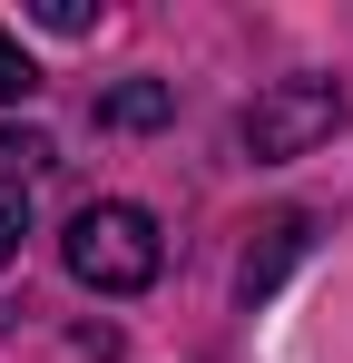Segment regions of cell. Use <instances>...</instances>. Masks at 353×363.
<instances>
[{
  "mask_svg": "<svg viewBox=\"0 0 353 363\" xmlns=\"http://www.w3.org/2000/svg\"><path fill=\"white\" fill-rule=\"evenodd\" d=\"M30 89H40V69H30V50L0 30V108H10V99H30Z\"/></svg>",
  "mask_w": 353,
  "mask_h": 363,
  "instance_id": "5b68a950",
  "label": "cell"
},
{
  "mask_svg": "<svg viewBox=\"0 0 353 363\" xmlns=\"http://www.w3.org/2000/svg\"><path fill=\"white\" fill-rule=\"evenodd\" d=\"M0 157H10V167H50L59 147L40 138V128H0Z\"/></svg>",
  "mask_w": 353,
  "mask_h": 363,
  "instance_id": "52a82bcc",
  "label": "cell"
},
{
  "mask_svg": "<svg viewBox=\"0 0 353 363\" xmlns=\"http://www.w3.org/2000/svg\"><path fill=\"white\" fill-rule=\"evenodd\" d=\"M69 275L89 285V295H147L157 285V265H167V236H157V216L147 206H128V196H99V206H79L69 216Z\"/></svg>",
  "mask_w": 353,
  "mask_h": 363,
  "instance_id": "6da1fadb",
  "label": "cell"
},
{
  "mask_svg": "<svg viewBox=\"0 0 353 363\" xmlns=\"http://www.w3.org/2000/svg\"><path fill=\"white\" fill-rule=\"evenodd\" d=\"M344 118H353V108H344L334 79H275V89L235 118V147H245L255 167H285V157H314Z\"/></svg>",
  "mask_w": 353,
  "mask_h": 363,
  "instance_id": "7a4b0ae2",
  "label": "cell"
},
{
  "mask_svg": "<svg viewBox=\"0 0 353 363\" xmlns=\"http://www.w3.org/2000/svg\"><path fill=\"white\" fill-rule=\"evenodd\" d=\"M255 236H265V245H245V265H235V295H245V304L285 285V265L304 255V236H314V226H304V216H275V226H255Z\"/></svg>",
  "mask_w": 353,
  "mask_h": 363,
  "instance_id": "3957f363",
  "label": "cell"
},
{
  "mask_svg": "<svg viewBox=\"0 0 353 363\" xmlns=\"http://www.w3.org/2000/svg\"><path fill=\"white\" fill-rule=\"evenodd\" d=\"M167 79H128V89H108L99 99V128H167Z\"/></svg>",
  "mask_w": 353,
  "mask_h": 363,
  "instance_id": "277c9868",
  "label": "cell"
},
{
  "mask_svg": "<svg viewBox=\"0 0 353 363\" xmlns=\"http://www.w3.org/2000/svg\"><path fill=\"white\" fill-rule=\"evenodd\" d=\"M20 236H30V196H20V186L0 177V265L20 255Z\"/></svg>",
  "mask_w": 353,
  "mask_h": 363,
  "instance_id": "8992f818",
  "label": "cell"
}]
</instances>
